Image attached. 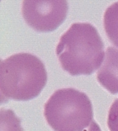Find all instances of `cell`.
Segmentation results:
<instances>
[{
  "mask_svg": "<svg viewBox=\"0 0 118 131\" xmlns=\"http://www.w3.org/2000/svg\"><path fill=\"white\" fill-rule=\"evenodd\" d=\"M56 54L61 67L71 75H89L100 67L104 44L90 23H74L61 36Z\"/></svg>",
  "mask_w": 118,
  "mask_h": 131,
  "instance_id": "obj_1",
  "label": "cell"
},
{
  "mask_svg": "<svg viewBox=\"0 0 118 131\" xmlns=\"http://www.w3.org/2000/svg\"><path fill=\"white\" fill-rule=\"evenodd\" d=\"M47 80L45 66L39 57L27 52L12 55L0 65L1 102L33 99L42 92Z\"/></svg>",
  "mask_w": 118,
  "mask_h": 131,
  "instance_id": "obj_2",
  "label": "cell"
},
{
  "mask_svg": "<svg viewBox=\"0 0 118 131\" xmlns=\"http://www.w3.org/2000/svg\"><path fill=\"white\" fill-rule=\"evenodd\" d=\"M44 115L53 131H84L93 121L89 97L72 88L56 90L44 104Z\"/></svg>",
  "mask_w": 118,
  "mask_h": 131,
  "instance_id": "obj_3",
  "label": "cell"
},
{
  "mask_svg": "<svg viewBox=\"0 0 118 131\" xmlns=\"http://www.w3.org/2000/svg\"><path fill=\"white\" fill-rule=\"evenodd\" d=\"M22 12L29 26L38 32H52L63 23L67 0H23Z\"/></svg>",
  "mask_w": 118,
  "mask_h": 131,
  "instance_id": "obj_4",
  "label": "cell"
},
{
  "mask_svg": "<svg viewBox=\"0 0 118 131\" xmlns=\"http://www.w3.org/2000/svg\"><path fill=\"white\" fill-rule=\"evenodd\" d=\"M97 80L109 93L118 94V48H107L103 66L97 74Z\"/></svg>",
  "mask_w": 118,
  "mask_h": 131,
  "instance_id": "obj_5",
  "label": "cell"
},
{
  "mask_svg": "<svg viewBox=\"0 0 118 131\" xmlns=\"http://www.w3.org/2000/svg\"><path fill=\"white\" fill-rule=\"evenodd\" d=\"M103 26L109 40L118 47V2L112 3L106 9Z\"/></svg>",
  "mask_w": 118,
  "mask_h": 131,
  "instance_id": "obj_6",
  "label": "cell"
},
{
  "mask_svg": "<svg viewBox=\"0 0 118 131\" xmlns=\"http://www.w3.org/2000/svg\"><path fill=\"white\" fill-rule=\"evenodd\" d=\"M1 131H24L22 121L10 109L2 108L0 111Z\"/></svg>",
  "mask_w": 118,
  "mask_h": 131,
  "instance_id": "obj_7",
  "label": "cell"
},
{
  "mask_svg": "<svg viewBox=\"0 0 118 131\" xmlns=\"http://www.w3.org/2000/svg\"><path fill=\"white\" fill-rule=\"evenodd\" d=\"M108 127L109 131H118V98L114 100L108 111Z\"/></svg>",
  "mask_w": 118,
  "mask_h": 131,
  "instance_id": "obj_8",
  "label": "cell"
},
{
  "mask_svg": "<svg viewBox=\"0 0 118 131\" xmlns=\"http://www.w3.org/2000/svg\"><path fill=\"white\" fill-rule=\"evenodd\" d=\"M84 131H102V129L100 128V126L97 124V122L93 121L90 125H89L88 128L85 129Z\"/></svg>",
  "mask_w": 118,
  "mask_h": 131,
  "instance_id": "obj_9",
  "label": "cell"
}]
</instances>
